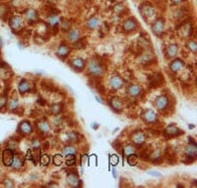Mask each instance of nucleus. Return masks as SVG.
<instances>
[{"label":"nucleus","mask_w":197,"mask_h":188,"mask_svg":"<svg viewBox=\"0 0 197 188\" xmlns=\"http://www.w3.org/2000/svg\"><path fill=\"white\" fill-rule=\"evenodd\" d=\"M88 71L94 77H101L105 74V65L102 64V62L97 59H92L88 64Z\"/></svg>","instance_id":"f257e3e1"},{"label":"nucleus","mask_w":197,"mask_h":188,"mask_svg":"<svg viewBox=\"0 0 197 188\" xmlns=\"http://www.w3.org/2000/svg\"><path fill=\"white\" fill-rule=\"evenodd\" d=\"M164 29H165V21L164 19H157L155 22L153 23L152 25V32L153 34L157 37H160V35L164 33Z\"/></svg>","instance_id":"f03ea898"},{"label":"nucleus","mask_w":197,"mask_h":188,"mask_svg":"<svg viewBox=\"0 0 197 188\" xmlns=\"http://www.w3.org/2000/svg\"><path fill=\"white\" fill-rule=\"evenodd\" d=\"M169 103H170V101H169V98L166 95L159 96L155 101V106L159 110H166V108H168Z\"/></svg>","instance_id":"7ed1b4c3"},{"label":"nucleus","mask_w":197,"mask_h":188,"mask_svg":"<svg viewBox=\"0 0 197 188\" xmlns=\"http://www.w3.org/2000/svg\"><path fill=\"white\" fill-rule=\"evenodd\" d=\"M14 160V152L11 149H5L2 154V161L6 166H11Z\"/></svg>","instance_id":"20e7f679"},{"label":"nucleus","mask_w":197,"mask_h":188,"mask_svg":"<svg viewBox=\"0 0 197 188\" xmlns=\"http://www.w3.org/2000/svg\"><path fill=\"white\" fill-rule=\"evenodd\" d=\"M69 65L71 66L73 69H75L76 71H79V72H81V71H82L85 68L86 62H85L84 59H82V58L77 57V58H73L72 60H70Z\"/></svg>","instance_id":"39448f33"},{"label":"nucleus","mask_w":197,"mask_h":188,"mask_svg":"<svg viewBox=\"0 0 197 188\" xmlns=\"http://www.w3.org/2000/svg\"><path fill=\"white\" fill-rule=\"evenodd\" d=\"M66 182H67V184L71 187H78L80 185L81 180L76 173L70 172V173H68L66 176Z\"/></svg>","instance_id":"423d86ee"},{"label":"nucleus","mask_w":197,"mask_h":188,"mask_svg":"<svg viewBox=\"0 0 197 188\" xmlns=\"http://www.w3.org/2000/svg\"><path fill=\"white\" fill-rule=\"evenodd\" d=\"M123 84H124V81H123V79L121 78L119 75H114L110 78V85L113 90H118V89H121L123 87Z\"/></svg>","instance_id":"0eeeda50"},{"label":"nucleus","mask_w":197,"mask_h":188,"mask_svg":"<svg viewBox=\"0 0 197 188\" xmlns=\"http://www.w3.org/2000/svg\"><path fill=\"white\" fill-rule=\"evenodd\" d=\"M132 141L133 143H135L136 145H142L145 143L146 141V135L143 131L137 130L135 132H133L132 134Z\"/></svg>","instance_id":"6e6552de"},{"label":"nucleus","mask_w":197,"mask_h":188,"mask_svg":"<svg viewBox=\"0 0 197 188\" xmlns=\"http://www.w3.org/2000/svg\"><path fill=\"white\" fill-rule=\"evenodd\" d=\"M184 152H185V155L187 157H191L192 160L195 159L197 155V147H196L195 142H190V143L185 147Z\"/></svg>","instance_id":"1a4fd4ad"},{"label":"nucleus","mask_w":197,"mask_h":188,"mask_svg":"<svg viewBox=\"0 0 197 188\" xmlns=\"http://www.w3.org/2000/svg\"><path fill=\"white\" fill-rule=\"evenodd\" d=\"M142 93H143V90L139 85L132 84V85H130L129 87L127 88V94L131 98H137V96H140Z\"/></svg>","instance_id":"9d476101"},{"label":"nucleus","mask_w":197,"mask_h":188,"mask_svg":"<svg viewBox=\"0 0 197 188\" xmlns=\"http://www.w3.org/2000/svg\"><path fill=\"white\" fill-rule=\"evenodd\" d=\"M141 116H142L143 120L147 123H154L157 121V115H156V113L154 112L153 110H145Z\"/></svg>","instance_id":"9b49d317"},{"label":"nucleus","mask_w":197,"mask_h":188,"mask_svg":"<svg viewBox=\"0 0 197 188\" xmlns=\"http://www.w3.org/2000/svg\"><path fill=\"white\" fill-rule=\"evenodd\" d=\"M110 105L112 106V108L114 111H121L123 108V103L121 101V99L117 98V96H113L110 99Z\"/></svg>","instance_id":"f8f14e48"},{"label":"nucleus","mask_w":197,"mask_h":188,"mask_svg":"<svg viewBox=\"0 0 197 188\" xmlns=\"http://www.w3.org/2000/svg\"><path fill=\"white\" fill-rule=\"evenodd\" d=\"M70 50L71 49H70V47L68 46L67 44H60L58 49H57V52H56L57 57H59L60 59H65V58L69 55Z\"/></svg>","instance_id":"ddd939ff"},{"label":"nucleus","mask_w":197,"mask_h":188,"mask_svg":"<svg viewBox=\"0 0 197 188\" xmlns=\"http://www.w3.org/2000/svg\"><path fill=\"white\" fill-rule=\"evenodd\" d=\"M19 132H21L24 135H29L33 132V126L29 121L25 120L19 124Z\"/></svg>","instance_id":"4468645a"},{"label":"nucleus","mask_w":197,"mask_h":188,"mask_svg":"<svg viewBox=\"0 0 197 188\" xmlns=\"http://www.w3.org/2000/svg\"><path fill=\"white\" fill-rule=\"evenodd\" d=\"M183 67H184L183 60L179 59V58H176V59L173 60L170 64V70L173 73H178V71H180Z\"/></svg>","instance_id":"2eb2a0df"},{"label":"nucleus","mask_w":197,"mask_h":188,"mask_svg":"<svg viewBox=\"0 0 197 188\" xmlns=\"http://www.w3.org/2000/svg\"><path fill=\"white\" fill-rule=\"evenodd\" d=\"M81 31L78 29H73V30H69L67 34V39L70 42H76L77 40H79L81 39Z\"/></svg>","instance_id":"dca6fc26"},{"label":"nucleus","mask_w":197,"mask_h":188,"mask_svg":"<svg viewBox=\"0 0 197 188\" xmlns=\"http://www.w3.org/2000/svg\"><path fill=\"white\" fill-rule=\"evenodd\" d=\"M137 21H136L135 19H133V18H129V19H127L126 21H124L123 23V31L125 32H131L133 31V30H135L136 28H137Z\"/></svg>","instance_id":"f3484780"},{"label":"nucleus","mask_w":197,"mask_h":188,"mask_svg":"<svg viewBox=\"0 0 197 188\" xmlns=\"http://www.w3.org/2000/svg\"><path fill=\"white\" fill-rule=\"evenodd\" d=\"M10 27L13 31H18L23 27V21L22 18L19 16H14L10 20Z\"/></svg>","instance_id":"a211bd4d"},{"label":"nucleus","mask_w":197,"mask_h":188,"mask_svg":"<svg viewBox=\"0 0 197 188\" xmlns=\"http://www.w3.org/2000/svg\"><path fill=\"white\" fill-rule=\"evenodd\" d=\"M165 133L169 137H175V136L180 135V133H182V131H180V129H179L178 126H175V125H173V124H171V125H169L166 128Z\"/></svg>","instance_id":"6ab92c4d"},{"label":"nucleus","mask_w":197,"mask_h":188,"mask_svg":"<svg viewBox=\"0 0 197 188\" xmlns=\"http://www.w3.org/2000/svg\"><path fill=\"white\" fill-rule=\"evenodd\" d=\"M178 44H173L169 45V46L166 47V56H168L169 58L175 57L176 54H178Z\"/></svg>","instance_id":"aec40b11"},{"label":"nucleus","mask_w":197,"mask_h":188,"mask_svg":"<svg viewBox=\"0 0 197 188\" xmlns=\"http://www.w3.org/2000/svg\"><path fill=\"white\" fill-rule=\"evenodd\" d=\"M32 88H33L32 85L28 82L27 80H22L19 84V91L21 94H25V93L30 92V91L32 90Z\"/></svg>","instance_id":"412c9836"},{"label":"nucleus","mask_w":197,"mask_h":188,"mask_svg":"<svg viewBox=\"0 0 197 188\" xmlns=\"http://www.w3.org/2000/svg\"><path fill=\"white\" fill-rule=\"evenodd\" d=\"M141 13L144 16L145 19H147V18H150L152 17L154 13H155V11H154V8L152 6H143L142 10H141Z\"/></svg>","instance_id":"4be33fe9"},{"label":"nucleus","mask_w":197,"mask_h":188,"mask_svg":"<svg viewBox=\"0 0 197 188\" xmlns=\"http://www.w3.org/2000/svg\"><path fill=\"white\" fill-rule=\"evenodd\" d=\"M87 26L91 30H95L100 26V20L97 17H92L87 21Z\"/></svg>","instance_id":"5701e85b"},{"label":"nucleus","mask_w":197,"mask_h":188,"mask_svg":"<svg viewBox=\"0 0 197 188\" xmlns=\"http://www.w3.org/2000/svg\"><path fill=\"white\" fill-rule=\"evenodd\" d=\"M27 19L29 20V22H35L37 20V13L36 10L34 9H29L26 13Z\"/></svg>","instance_id":"b1692460"},{"label":"nucleus","mask_w":197,"mask_h":188,"mask_svg":"<svg viewBox=\"0 0 197 188\" xmlns=\"http://www.w3.org/2000/svg\"><path fill=\"white\" fill-rule=\"evenodd\" d=\"M136 152H137L136 147L132 146V145H128V146H126L125 148L123 149V156H124V157H127L129 155L136 154Z\"/></svg>","instance_id":"393cba45"},{"label":"nucleus","mask_w":197,"mask_h":188,"mask_svg":"<svg viewBox=\"0 0 197 188\" xmlns=\"http://www.w3.org/2000/svg\"><path fill=\"white\" fill-rule=\"evenodd\" d=\"M23 164H24V162H23V160L21 159V157L14 156L13 162H12V166H13L15 169H21V167L23 166Z\"/></svg>","instance_id":"a878e982"},{"label":"nucleus","mask_w":197,"mask_h":188,"mask_svg":"<svg viewBox=\"0 0 197 188\" xmlns=\"http://www.w3.org/2000/svg\"><path fill=\"white\" fill-rule=\"evenodd\" d=\"M37 125H39V126H37V128H39L42 132H44V133H47V132L50 130L49 123L47 122V121H45V120L40 121V122L37 124Z\"/></svg>","instance_id":"bb28decb"},{"label":"nucleus","mask_w":197,"mask_h":188,"mask_svg":"<svg viewBox=\"0 0 197 188\" xmlns=\"http://www.w3.org/2000/svg\"><path fill=\"white\" fill-rule=\"evenodd\" d=\"M64 161L66 162V164L68 166H72L75 164L76 162V157H75V155H66V157H64Z\"/></svg>","instance_id":"cd10ccee"},{"label":"nucleus","mask_w":197,"mask_h":188,"mask_svg":"<svg viewBox=\"0 0 197 188\" xmlns=\"http://www.w3.org/2000/svg\"><path fill=\"white\" fill-rule=\"evenodd\" d=\"M62 153L66 156V155H75L76 154V149L75 147L71 146V145H68V146H65L62 150Z\"/></svg>","instance_id":"c85d7f7f"},{"label":"nucleus","mask_w":197,"mask_h":188,"mask_svg":"<svg viewBox=\"0 0 197 188\" xmlns=\"http://www.w3.org/2000/svg\"><path fill=\"white\" fill-rule=\"evenodd\" d=\"M50 110L53 114L60 113L62 110V103H54V105H52L51 108H50Z\"/></svg>","instance_id":"c756f323"},{"label":"nucleus","mask_w":197,"mask_h":188,"mask_svg":"<svg viewBox=\"0 0 197 188\" xmlns=\"http://www.w3.org/2000/svg\"><path fill=\"white\" fill-rule=\"evenodd\" d=\"M49 24L51 25V26H57V24H58V22H59V17L57 16V15H55V14H52V15H50L49 16Z\"/></svg>","instance_id":"7c9ffc66"},{"label":"nucleus","mask_w":197,"mask_h":188,"mask_svg":"<svg viewBox=\"0 0 197 188\" xmlns=\"http://www.w3.org/2000/svg\"><path fill=\"white\" fill-rule=\"evenodd\" d=\"M127 162H128V164H129L130 166H135V164H137V162H138V157L136 156V154L129 155V156L127 157Z\"/></svg>","instance_id":"2f4dec72"},{"label":"nucleus","mask_w":197,"mask_h":188,"mask_svg":"<svg viewBox=\"0 0 197 188\" xmlns=\"http://www.w3.org/2000/svg\"><path fill=\"white\" fill-rule=\"evenodd\" d=\"M63 162H64V157L61 155H55L53 157V164L55 166H61Z\"/></svg>","instance_id":"473e14b6"},{"label":"nucleus","mask_w":197,"mask_h":188,"mask_svg":"<svg viewBox=\"0 0 197 188\" xmlns=\"http://www.w3.org/2000/svg\"><path fill=\"white\" fill-rule=\"evenodd\" d=\"M18 105H19V103H18V101H17L16 99H11L8 103V106L11 110H16L17 108H18Z\"/></svg>","instance_id":"72a5a7b5"},{"label":"nucleus","mask_w":197,"mask_h":188,"mask_svg":"<svg viewBox=\"0 0 197 188\" xmlns=\"http://www.w3.org/2000/svg\"><path fill=\"white\" fill-rule=\"evenodd\" d=\"M187 46L193 53H196V51H197V44H196V42H194V40H189V42H187Z\"/></svg>","instance_id":"f704fd0d"},{"label":"nucleus","mask_w":197,"mask_h":188,"mask_svg":"<svg viewBox=\"0 0 197 188\" xmlns=\"http://www.w3.org/2000/svg\"><path fill=\"white\" fill-rule=\"evenodd\" d=\"M151 58H153V54H152V53H150V51H146L142 55L141 59H142L144 62H149L151 60Z\"/></svg>","instance_id":"c9c22d12"},{"label":"nucleus","mask_w":197,"mask_h":188,"mask_svg":"<svg viewBox=\"0 0 197 188\" xmlns=\"http://www.w3.org/2000/svg\"><path fill=\"white\" fill-rule=\"evenodd\" d=\"M61 27L62 29L64 30V31H69L70 28H71V22L68 21V20H63L62 21V24H61Z\"/></svg>","instance_id":"e433bc0d"},{"label":"nucleus","mask_w":197,"mask_h":188,"mask_svg":"<svg viewBox=\"0 0 197 188\" xmlns=\"http://www.w3.org/2000/svg\"><path fill=\"white\" fill-rule=\"evenodd\" d=\"M118 162H119V159H118V157L117 155H112V156H110V164H112L113 166H117L118 164Z\"/></svg>","instance_id":"4c0bfd02"},{"label":"nucleus","mask_w":197,"mask_h":188,"mask_svg":"<svg viewBox=\"0 0 197 188\" xmlns=\"http://www.w3.org/2000/svg\"><path fill=\"white\" fill-rule=\"evenodd\" d=\"M40 164L42 166H49V157L47 155H44L42 157H40Z\"/></svg>","instance_id":"58836bf2"},{"label":"nucleus","mask_w":197,"mask_h":188,"mask_svg":"<svg viewBox=\"0 0 197 188\" xmlns=\"http://www.w3.org/2000/svg\"><path fill=\"white\" fill-rule=\"evenodd\" d=\"M184 13H185V11H184L183 9H179V10H176L175 12V17L176 19H180V18L183 17Z\"/></svg>","instance_id":"ea45409f"},{"label":"nucleus","mask_w":197,"mask_h":188,"mask_svg":"<svg viewBox=\"0 0 197 188\" xmlns=\"http://www.w3.org/2000/svg\"><path fill=\"white\" fill-rule=\"evenodd\" d=\"M74 47L75 48H84L85 47V42H83V40H77L76 42H74Z\"/></svg>","instance_id":"a19ab883"},{"label":"nucleus","mask_w":197,"mask_h":188,"mask_svg":"<svg viewBox=\"0 0 197 188\" xmlns=\"http://www.w3.org/2000/svg\"><path fill=\"white\" fill-rule=\"evenodd\" d=\"M68 137H69V141L73 142V143H76L78 141V135L76 133H70L68 134Z\"/></svg>","instance_id":"79ce46f5"},{"label":"nucleus","mask_w":197,"mask_h":188,"mask_svg":"<svg viewBox=\"0 0 197 188\" xmlns=\"http://www.w3.org/2000/svg\"><path fill=\"white\" fill-rule=\"evenodd\" d=\"M7 10H8V8H7L6 5H4V4L0 5V16L3 17L4 15H5V13L7 12Z\"/></svg>","instance_id":"37998d69"},{"label":"nucleus","mask_w":197,"mask_h":188,"mask_svg":"<svg viewBox=\"0 0 197 188\" xmlns=\"http://www.w3.org/2000/svg\"><path fill=\"white\" fill-rule=\"evenodd\" d=\"M6 103H7L6 98H5V96H0V110H1L3 106L6 105Z\"/></svg>","instance_id":"c03bdc74"},{"label":"nucleus","mask_w":197,"mask_h":188,"mask_svg":"<svg viewBox=\"0 0 197 188\" xmlns=\"http://www.w3.org/2000/svg\"><path fill=\"white\" fill-rule=\"evenodd\" d=\"M40 146V142L39 140H35L33 141V144H32V148L34 149H39Z\"/></svg>","instance_id":"a18cd8bd"},{"label":"nucleus","mask_w":197,"mask_h":188,"mask_svg":"<svg viewBox=\"0 0 197 188\" xmlns=\"http://www.w3.org/2000/svg\"><path fill=\"white\" fill-rule=\"evenodd\" d=\"M115 10H117V13H120V12L124 11V7H123L122 5H117V6L115 7Z\"/></svg>","instance_id":"49530a36"},{"label":"nucleus","mask_w":197,"mask_h":188,"mask_svg":"<svg viewBox=\"0 0 197 188\" xmlns=\"http://www.w3.org/2000/svg\"><path fill=\"white\" fill-rule=\"evenodd\" d=\"M10 180H6V182H5V185H6L7 187H13V183H10Z\"/></svg>","instance_id":"de8ad7c7"},{"label":"nucleus","mask_w":197,"mask_h":188,"mask_svg":"<svg viewBox=\"0 0 197 188\" xmlns=\"http://www.w3.org/2000/svg\"><path fill=\"white\" fill-rule=\"evenodd\" d=\"M183 0H171V2H173V3H175V4H178V3H181Z\"/></svg>","instance_id":"09e8293b"},{"label":"nucleus","mask_w":197,"mask_h":188,"mask_svg":"<svg viewBox=\"0 0 197 188\" xmlns=\"http://www.w3.org/2000/svg\"><path fill=\"white\" fill-rule=\"evenodd\" d=\"M113 1H117V0H113Z\"/></svg>","instance_id":"8fccbe9b"},{"label":"nucleus","mask_w":197,"mask_h":188,"mask_svg":"<svg viewBox=\"0 0 197 188\" xmlns=\"http://www.w3.org/2000/svg\"><path fill=\"white\" fill-rule=\"evenodd\" d=\"M76 1H78V0H76Z\"/></svg>","instance_id":"3c124183"}]
</instances>
